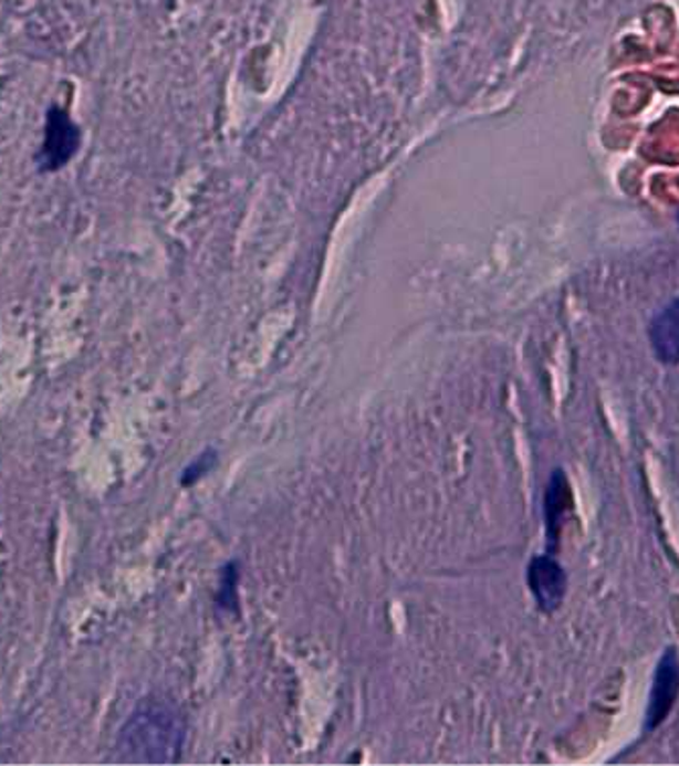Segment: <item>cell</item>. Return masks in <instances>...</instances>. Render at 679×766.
I'll use <instances>...</instances> for the list:
<instances>
[{"instance_id":"cell-1","label":"cell","mask_w":679,"mask_h":766,"mask_svg":"<svg viewBox=\"0 0 679 766\" xmlns=\"http://www.w3.org/2000/svg\"><path fill=\"white\" fill-rule=\"evenodd\" d=\"M181 734L174 710L164 704H143L121 732L118 751L126 753L125 760L165 763L171 760L167 753L179 751Z\"/></svg>"},{"instance_id":"cell-5","label":"cell","mask_w":679,"mask_h":766,"mask_svg":"<svg viewBox=\"0 0 679 766\" xmlns=\"http://www.w3.org/2000/svg\"><path fill=\"white\" fill-rule=\"evenodd\" d=\"M543 504H545L547 545H550V552H555L562 528H564V521H566L567 513L572 511V489H570L566 472L562 468L552 472Z\"/></svg>"},{"instance_id":"cell-3","label":"cell","mask_w":679,"mask_h":766,"mask_svg":"<svg viewBox=\"0 0 679 766\" xmlns=\"http://www.w3.org/2000/svg\"><path fill=\"white\" fill-rule=\"evenodd\" d=\"M80 149V128L62 108H51L39 151L41 171H58Z\"/></svg>"},{"instance_id":"cell-2","label":"cell","mask_w":679,"mask_h":766,"mask_svg":"<svg viewBox=\"0 0 679 766\" xmlns=\"http://www.w3.org/2000/svg\"><path fill=\"white\" fill-rule=\"evenodd\" d=\"M679 695V654L676 647H667L655 667L654 683L649 691V704L645 712L643 732L651 734L671 714Z\"/></svg>"},{"instance_id":"cell-7","label":"cell","mask_w":679,"mask_h":766,"mask_svg":"<svg viewBox=\"0 0 679 766\" xmlns=\"http://www.w3.org/2000/svg\"><path fill=\"white\" fill-rule=\"evenodd\" d=\"M216 464V452L212 450V452H206L203 455H200V458H196V462L194 464L189 465L188 470L184 472V486H189V484H194V482H198L201 476H206V474H210V470L215 468Z\"/></svg>"},{"instance_id":"cell-4","label":"cell","mask_w":679,"mask_h":766,"mask_svg":"<svg viewBox=\"0 0 679 766\" xmlns=\"http://www.w3.org/2000/svg\"><path fill=\"white\" fill-rule=\"evenodd\" d=\"M527 584L541 612L554 615L567 591V574L554 555H537L529 562Z\"/></svg>"},{"instance_id":"cell-6","label":"cell","mask_w":679,"mask_h":766,"mask_svg":"<svg viewBox=\"0 0 679 766\" xmlns=\"http://www.w3.org/2000/svg\"><path fill=\"white\" fill-rule=\"evenodd\" d=\"M649 339L659 363L678 365L679 363V297L669 303L664 312L655 315L649 326Z\"/></svg>"}]
</instances>
